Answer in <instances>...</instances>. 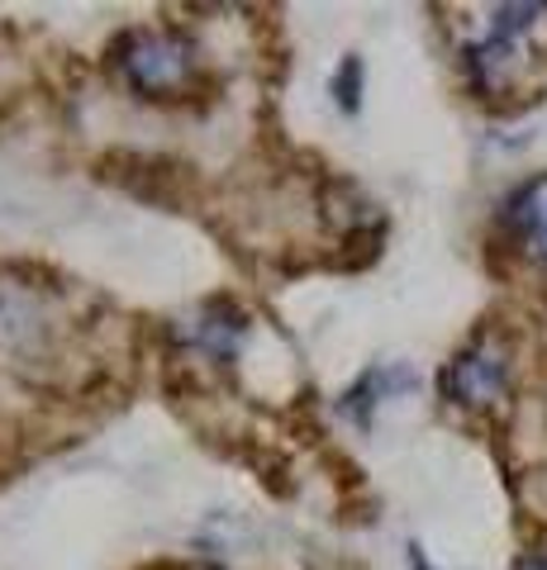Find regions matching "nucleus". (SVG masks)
I'll use <instances>...</instances> for the list:
<instances>
[{"instance_id":"8","label":"nucleus","mask_w":547,"mask_h":570,"mask_svg":"<svg viewBox=\"0 0 547 570\" xmlns=\"http://www.w3.org/2000/svg\"><path fill=\"white\" fill-rule=\"evenodd\" d=\"M410 570H433V566H429V557H423V547H419V542H410Z\"/></svg>"},{"instance_id":"5","label":"nucleus","mask_w":547,"mask_h":570,"mask_svg":"<svg viewBox=\"0 0 547 570\" xmlns=\"http://www.w3.org/2000/svg\"><path fill=\"white\" fill-rule=\"evenodd\" d=\"M243 314L234 305H205L196 318H186L176 337H182L186 347H201L205 356H215V362H234V352L243 343Z\"/></svg>"},{"instance_id":"9","label":"nucleus","mask_w":547,"mask_h":570,"mask_svg":"<svg viewBox=\"0 0 547 570\" xmlns=\"http://www.w3.org/2000/svg\"><path fill=\"white\" fill-rule=\"evenodd\" d=\"M519 570H547V561L543 557H528V561H519Z\"/></svg>"},{"instance_id":"3","label":"nucleus","mask_w":547,"mask_h":570,"mask_svg":"<svg viewBox=\"0 0 547 570\" xmlns=\"http://www.w3.org/2000/svg\"><path fill=\"white\" fill-rule=\"evenodd\" d=\"M505 390H509V347L496 333H481L443 371V395L462 409H490L496 400H505Z\"/></svg>"},{"instance_id":"6","label":"nucleus","mask_w":547,"mask_h":570,"mask_svg":"<svg viewBox=\"0 0 547 570\" xmlns=\"http://www.w3.org/2000/svg\"><path fill=\"white\" fill-rule=\"evenodd\" d=\"M414 385H419V376L410 366H377V371H367V376L343 395V414L367 423V419H372V409L385 395H400V390H414Z\"/></svg>"},{"instance_id":"2","label":"nucleus","mask_w":547,"mask_h":570,"mask_svg":"<svg viewBox=\"0 0 547 570\" xmlns=\"http://www.w3.org/2000/svg\"><path fill=\"white\" fill-rule=\"evenodd\" d=\"M115 67L138 96L148 100H176L182 91H191L201 71L196 43L182 39V33H157V29H134L115 43Z\"/></svg>"},{"instance_id":"4","label":"nucleus","mask_w":547,"mask_h":570,"mask_svg":"<svg viewBox=\"0 0 547 570\" xmlns=\"http://www.w3.org/2000/svg\"><path fill=\"white\" fill-rule=\"evenodd\" d=\"M500 224L524 257L547 266V171L534 176V181H524L515 195H509L505 209H500Z\"/></svg>"},{"instance_id":"7","label":"nucleus","mask_w":547,"mask_h":570,"mask_svg":"<svg viewBox=\"0 0 547 570\" xmlns=\"http://www.w3.org/2000/svg\"><path fill=\"white\" fill-rule=\"evenodd\" d=\"M333 96H339L343 115H358V105H362V58H343L339 77H333Z\"/></svg>"},{"instance_id":"1","label":"nucleus","mask_w":547,"mask_h":570,"mask_svg":"<svg viewBox=\"0 0 547 570\" xmlns=\"http://www.w3.org/2000/svg\"><path fill=\"white\" fill-rule=\"evenodd\" d=\"M547 29V6H496L490 33L467 43L462 62L481 100H505L528 91V43Z\"/></svg>"}]
</instances>
